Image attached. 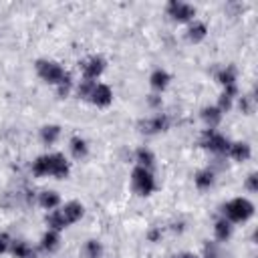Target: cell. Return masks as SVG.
Wrapping results in <instances>:
<instances>
[{
  "mask_svg": "<svg viewBox=\"0 0 258 258\" xmlns=\"http://www.w3.org/2000/svg\"><path fill=\"white\" fill-rule=\"evenodd\" d=\"M131 189H133L137 196H141V198L151 196V194L157 189V181H155L153 171L147 169V167L135 165L133 171H131Z\"/></svg>",
  "mask_w": 258,
  "mask_h": 258,
  "instance_id": "6da1fadb",
  "label": "cell"
},
{
  "mask_svg": "<svg viewBox=\"0 0 258 258\" xmlns=\"http://www.w3.org/2000/svg\"><path fill=\"white\" fill-rule=\"evenodd\" d=\"M254 216V204L248 198H234L224 206V218L232 224L246 222Z\"/></svg>",
  "mask_w": 258,
  "mask_h": 258,
  "instance_id": "7a4b0ae2",
  "label": "cell"
},
{
  "mask_svg": "<svg viewBox=\"0 0 258 258\" xmlns=\"http://www.w3.org/2000/svg\"><path fill=\"white\" fill-rule=\"evenodd\" d=\"M34 69H36V75H38L44 83L54 85V87H56V85L62 81V77L67 75V71H64L56 60H50V58H38L36 64H34Z\"/></svg>",
  "mask_w": 258,
  "mask_h": 258,
  "instance_id": "3957f363",
  "label": "cell"
},
{
  "mask_svg": "<svg viewBox=\"0 0 258 258\" xmlns=\"http://www.w3.org/2000/svg\"><path fill=\"white\" fill-rule=\"evenodd\" d=\"M200 145H202L204 149L216 153V155H226V153H228V147H230V139H228L226 135H222L220 131H216V129H206V131L202 133Z\"/></svg>",
  "mask_w": 258,
  "mask_h": 258,
  "instance_id": "277c9868",
  "label": "cell"
},
{
  "mask_svg": "<svg viewBox=\"0 0 258 258\" xmlns=\"http://www.w3.org/2000/svg\"><path fill=\"white\" fill-rule=\"evenodd\" d=\"M165 12L173 22H191L196 16V6L181 0H169L165 6Z\"/></svg>",
  "mask_w": 258,
  "mask_h": 258,
  "instance_id": "5b68a950",
  "label": "cell"
},
{
  "mask_svg": "<svg viewBox=\"0 0 258 258\" xmlns=\"http://www.w3.org/2000/svg\"><path fill=\"white\" fill-rule=\"evenodd\" d=\"M169 125H171V119L165 113H155L153 117H147L139 123V131L145 135H157V133L167 131Z\"/></svg>",
  "mask_w": 258,
  "mask_h": 258,
  "instance_id": "8992f818",
  "label": "cell"
},
{
  "mask_svg": "<svg viewBox=\"0 0 258 258\" xmlns=\"http://www.w3.org/2000/svg\"><path fill=\"white\" fill-rule=\"evenodd\" d=\"M105 67H107V62H105V58H103L101 54H91V56H87V58L81 62L83 79H87V81H97V79L103 75Z\"/></svg>",
  "mask_w": 258,
  "mask_h": 258,
  "instance_id": "52a82bcc",
  "label": "cell"
},
{
  "mask_svg": "<svg viewBox=\"0 0 258 258\" xmlns=\"http://www.w3.org/2000/svg\"><path fill=\"white\" fill-rule=\"evenodd\" d=\"M89 101H91L95 107H109L111 101H113V91H111V87L105 85V83H97V85L93 87V93H91Z\"/></svg>",
  "mask_w": 258,
  "mask_h": 258,
  "instance_id": "ba28073f",
  "label": "cell"
},
{
  "mask_svg": "<svg viewBox=\"0 0 258 258\" xmlns=\"http://www.w3.org/2000/svg\"><path fill=\"white\" fill-rule=\"evenodd\" d=\"M71 173V163L62 153H50V175L56 179H64Z\"/></svg>",
  "mask_w": 258,
  "mask_h": 258,
  "instance_id": "9c48e42d",
  "label": "cell"
},
{
  "mask_svg": "<svg viewBox=\"0 0 258 258\" xmlns=\"http://www.w3.org/2000/svg\"><path fill=\"white\" fill-rule=\"evenodd\" d=\"M169 81H171V75L165 71V69H155L151 75H149V87L159 95L163 93L167 87H169Z\"/></svg>",
  "mask_w": 258,
  "mask_h": 258,
  "instance_id": "30bf717a",
  "label": "cell"
},
{
  "mask_svg": "<svg viewBox=\"0 0 258 258\" xmlns=\"http://www.w3.org/2000/svg\"><path fill=\"white\" fill-rule=\"evenodd\" d=\"M206 36H208V24H206V22H202V20H191V22L187 24L185 38H187L189 42L198 44V42H202Z\"/></svg>",
  "mask_w": 258,
  "mask_h": 258,
  "instance_id": "8fae6325",
  "label": "cell"
},
{
  "mask_svg": "<svg viewBox=\"0 0 258 258\" xmlns=\"http://www.w3.org/2000/svg\"><path fill=\"white\" fill-rule=\"evenodd\" d=\"M228 157H232L234 161H246L250 159L252 155V149L246 141H230V147H228Z\"/></svg>",
  "mask_w": 258,
  "mask_h": 258,
  "instance_id": "7c38bea8",
  "label": "cell"
},
{
  "mask_svg": "<svg viewBox=\"0 0 258 258\" xmlns=\"http://www.w3.org/2000/svg\"><path fill=\"white\" fill-rule=\"evenodd\" d=\"M60 212H62V216L67 218V222L71 226V224H77L85 216V206L81 202H67L64 206H60Z\"/></svg>",
  "mask_w": 258,
  "mask_h": 258,
  "instance_id": "4fadbf2b",
  "label": "cell"
},
{
  "mask_svg": "<svg viewBox=\"0 0 258 258\" xmlns=\"http://www.w3.org/2000/svg\"><path fill=\"white\" fill-rule=\"evenodd\" d=\"M60 248V232H54V230H46L42 236H40V250L46 252V254H52Z\"/></svg>",
  "mask_w": 258,
  "mask_h": 258,
  "instance_id": "5bb4252c",
  "label": "cell"
},
{
  "mask_svg": "<svg viewBox=\"0 0 258 258\" xmlns=\"http://www.w3.org/2000/svg\"><path fill=\"white\" fill-rule=\"evenodd\" d=\"M224 119V113L216 107V105H210V107H204L202 109V121L206 123L208 129H216Z\"/></svg>",
  "mask_w": 258,
  "mask_h": 258,
  "instance_id": "9a60e30c",
  "label": "cell"
},
{
  "mask_svg": "<svg viewBox=\"0 0 258 258\" xmlns=\"http://www.w3.org/2000/svg\"><path fill=\"white\" fill-rule=\"evenodd\" d=\"M194 183H196V187H198V189L206 191V189H210V187L216 183V173H214L210 167L198 169V171H196V175H194Z\"/></svg>",
  "mask_w": 258,
  "mask_h": 258,
  "instance_id": "2e32d148",
  "label": "cell"
},
{
  "mask_svg": "<svg viewBox=\"0 0 258 258\" xmlns=\"http://www.w3.org/2000/svg\"><path fill=\"white\" fill-rule=\"evenodd\" d=\"M14 258H36V250L24 242V240H14L12 238V244H10V250H8Z\"/></svg>",
  "mask_w": 258,
  "mask_h": 258,
  "instance_id": "e0dca14e",
  "label": "cell"
},
{
  "mask_svg": "<svg viewBox=\"0 0 258 258\" xmlns=\"http://www.w3.org/2000/svg\"><path fill=\"white\" fill-rule=\"evenodd\" d=\"M232 232H234L232 222H228L226 218H218L216 220V224H214V238H216V242H228L232 238Z\"/></svg>",
  "mask_w": 258,
  "mask_h": 258,
  "instance_id": "ac0fdd59",
  "label": "cell"
},
{
  "mask_svg": "<svg viewBox=\"0 0 258 258\" xmlns=\"http://www.w3.org/2000/svg\"><path fill=\"white\" fill-rule=\"evenodd\" d=\"M38 206H40L42 210L52 212V210H56V208L60 206V196H58L54 189H44V191L38 194Z\"/></svg>",
  "mask_w": 258,
  "mask_h": 258,
  "instance_id": "d6986e66",
  "label": "cell"
},
{
  "mask_svg": "<svg viewBox=\"0 0 258 258\" xmlns=\"http://www.w3.org/2000/svg\"><path fill=\"white\" fill-rule=\"evenodd\" d=\"M216 81L222 85V87H232V85H238V73H236V67L232 64H226L222 67L218 73H216Z\"/></svg>",
  "mask_w": 258,
  "mask_h": 258,
  "instance_id": "ffe728a7",
  "label": "cell"
},
{
  "mask_svg": "<svg viewBox=\"0 0 258 258\" xmlns=\"http://www.w3.org/2000/svg\"><path fill=\"white\" fill-rule=\"evenodd\" d=\"M46 226H48V230H54V232H62L64 228H69V222H67V218L62 216L60 206H58L56 210L48 212V216H46Z\"/></svg>",
  "mask_w": 258,
  "mask_h": 258,
  "instance_id": "44dd1931",
  "label": "cell"
},
{
  "mask_svg": "<svg viewBox=\"0 0 258 258\" xmlns=\"http://www.w3.org/2000/svg\"><path fill=\"white\" fill-rule=\"evenodd\" d=\"M38 135H40V141H42L44 145H52V143H56V141H58V137H60V127H58V125H54V123L42 125Z\"/></svg>",
  "mask_w": 258,
  "mask_h": 258,
  "instance_id": "7402d4cb",
  "label": "cell"
},
{
  "mask_svg": "<svg viewBox=\"0 0 258 258\" xmlns=\"http://www.w3.org/2000/svg\"><path fill=\"white\" fill-rule=\"evenodd\" d=\"M32 173H34L36 177H46V175H50V153L38 155V157L32 161Z\"/></svg>",
  "mask_w": 258,
  "mask_h": 258,
  "instance_id": "603a6c76",
  "label": "cell"
},
{
  "mask_svg": "<svg viewBox=\"0 0 258 258\" xmlns=\"http://www.w3.org/2000/svg\"><path fill=\"white\" fill-rule=\"evenodd\" d=\"M69 149H71V155L75 159H85L89 155V143L83 137H73L69 141Z\"/></svg>",
  "mask_w": 258,
  "mask_h": 258,
  "instance_id": "cb8c5ba5",
  "label": "cell"
},
{
  "mask_svg": "<svg viewBox=\"0 0 258 258\" xmlns=\"http://www.w3.org/2000/svg\"><path fill=\"white\" fill-rule=\"evenodd\" d=\"M135 161H137V165H141V167L153 169V165H155V155H153V151H151L149 147H137V149H135Z\"/></svg>",
  "mask_w": 258,
  "mask_h": 258,
  "instance_id": "d4e9b609",
  "label": "cell"
},
{
  "mask_svg": "<svg viewBox=\"0 0 258 258\" xmlns=\"http://www.w3.org/2000/svg\"><path fill=\"white\" fill-rule=\"evenodd\" d=\"M83 256L85 258H101L103 256V244L99 240H87L83 246Z\"/></svg>",
  "mask_w": 258,
  "mask_h": 258,
  "instance_id": "484cf974",
  "label": "cell"
},
{
  "mask_svg": "<svg viewBox=\"0 0 258 258\" xmlns=\"http://www.w3.org/2000/svg\"><path fill=\"white\" fill-rule=\"evenodd\" d=\"M200 258H222V248H220V242H206L204 244V250H202V256Z\"/></svg>",
  "mask_w": 258,
  "mask_h": 258,
  "instance_id": "4316f807",
  "label": "cell"
},
{
  "mask_svg": "<svg viewBox=\"0 0 258 258\" xmlns=\"http://www.w3.org/2000/svg\"><path fill=\"white\" fill-rule=\"evenodd\" d=\"M95 85H97V81H87V79H83V81L79 83V87H77V95H79V99L89 101V97H91Z\"/></svg>",
  "mask_w": 258,
  "mask_h": 258,
  "instance_id": "83f0119b",
  "label": "cell"
},
{
  "mask_svg": "<svg viewBox=\"0 0 258 258\" xmlns=\"http://www.w3.org/2000/svg\"><path fill=\"white\" fill-rule=\"evenodd\" d=\"M71 89H73V79H71V75L67 73V75L62 77V81L56 85V95H58L60 99H64V97L71 93Z\"/></svg>",
  "mask_w": 258,
  "mask_h": 258,
  "instance_id": "f1b7e54d",
  "label": "cell"
},
{
  "mask_svg": "<svg viewBox=\"0 0 258 258\" xmlns=\"http://www.w3.org/2000/svg\"><path fill=\"white\" fill-rule=\"evenodd\" d=\"M238 105H240V111L244 115H250L254 111V99L250 95H244V97H238Z\"/></svg>",
  "mask_w": 258,
  "mask_h": 258,
  "instance_id": "f546056e",
  "label": "cell"
},
{
  "mask_svg": "<svg viewBox=\"0 0 258 258\" xmlns=\"http://www.w3.org/2000/svg\"><path fill=\"white\" fill-rule=\"evenodd\" d=\"M12 244V236L8 232H0V254H6L10 250Z\"/></svg>",
  "mask_w": 258,
  "mask_h": 258,
  "instance_id": "4dcf8cb0",
  "label": "cell"
},
{
  "mask_svg": "<svg viewBox=\"0 0 258 258\" xmlns=\"http://www.w3.org/2000/svg\"><path fill=\"white\" fill-rule=\"evenodd\" d=\"M244 185H246V189L252 191V194L258 191V173H250V175L246 177V183H244Z\"/></svg>",
  "mask_w": 258,
  "mask_h": 258,
  "instance_id": "1f68e13d",
  "label": "cell"
},
{
  "mask_svg": "<svg viewBox=\"0 0 258 258\" xmlns=\"http://www.w3.org/2000/svg\"><path fill=\"white\" fill-rule=\"evenodd\" d=\"M161 236H163L161 228H151V230L147 232V240H149V242H159V240H161Z\"/></svg>",
  "mask_w": 258,
  "mask_h": 258,
  "instance_id": "d6a6232c",
  "label": "cell"
},
{
  "mask_svg": "<svg viewBox=\"0 0 258 258\" xmlns=\"http://www.w3.org/2000/svg\"><path fill=\"white\" fill-rule=\"evenodd\" d=\"M147 105H149V107H153V109H157V107H161V97H159L157 93H153V95H149V97H147Z\"/></svg>",
  "mask_w": 258,
  "mask_h": 258,
  "instance_id": "836d02e7",
  "label": "cell"
},
{
  "mask_svg": "<svg viewBox=\"0 0 258 258\" xmlns=\"http://www.w3.org/2000/svg\"><path fill=\"white\" fill-rule=\"evenodd\" d=\"M171 258H200V256L194 254V252H179V254H175V256H171Z\"/></svg>",
  "mask_w": 258,
  "mask_h": 258,
  "instance_id": "e575fe53",
  "label": "cell"
}]
</instances>
